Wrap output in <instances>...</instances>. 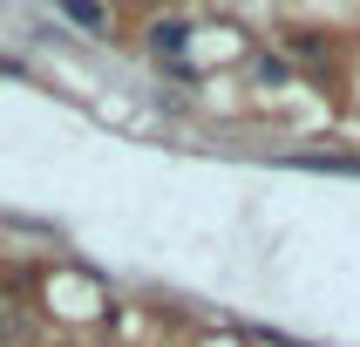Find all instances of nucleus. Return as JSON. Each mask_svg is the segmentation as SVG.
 <instances>
[{"mask_svg": "<svg viewBox=\"0 0 360 347\" xmlns=\"http://www.w3.org/2000/svg\"><path fill=\"white\" fill-rule=\"evenodd\" d=\"M184 48H191V20H150V55L157 61H184Z\"/></svg>", "mask_w": 360, "mask_h": 347, "instance_id": "obj_1", "label": "nucleus"}, {"mask_svg": "<svg viewBox=\"0 0 360 347\" xmlns=\"http://www.w3.org/2000/svg\"><path fill=\"white\" fill-rule=\"evenodd\" d=\"M61 14L75 27H89V34H102V0H61Z\"/></svg>", "mask_w": 360, "mask_h": 347, "instance_id": "obj_2", "label": "nucleus"}]
</instances>
